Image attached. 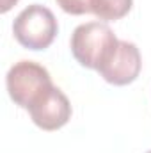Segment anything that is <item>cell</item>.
I'll use <instances>...</instances> for the list:
<instances>
[{
	"instance_id": "obj_1",
	"label": "cell",
	"mask_w": 151,
	"mask_h": 153,
	"mask_svg": "<svg viewBox=\"0 0 151 153\" xmlns=\"http://www.w3.org/2000/svg\"><path fill=\"white\" fill-rule=\"evenodd\" d=\"M119 39L112 29L101 22H89L78 25L71 34V53L80 66L89 70H100L112 55Z\"/></svg>"
},
{
	"instance_id": "obj_2",
	"label": "cell",
	"mask_w": 151,
	"mask_h": 153,
	"mask_svg": "<svg viewBox=\"0 0 151 153\" xmlns=\"http://www.w3.org/2000/svg\"><path fill=\"white\" fill-rule=\"evenodd\" d=\"M5 85L11 100L18 107L29 111L53 87V82L48 70L41 64L34 61H20L7 71Z\"/></svg>"
},
{
	"instance_id": "obj_3",
	"label": "cell",
	"mask_w": 151,
	"mask_h": 153,
	"mask_svg": "<svg viewBox=\"0 0 151 153\" xmlns=\"http://www.w3.org/2000/svg\"><path fill=\"white\" fill-rule=\"evenodd\" d=\"M59 25L53 13L39 4L25 7L13 22V34L16 41L29 50H44L57 36Z\"/></svg>"
},
{
	"instance_id": "obj_4",
	"label": "cell",
	"mask_w": 151,
	"mask_h": 153,
	"mask_svg": "<svg viewBox=\"0 0 151 153\" xmlns=\"http://www.w3.org/2000/svg\"><path fill=\"white\" fill-rule=\"evenodd\" d=\"M141 68H142V59L137 45L119 39L112 55L98 70V73L103 76L105 82L112 85H128L139 76Z\"/></svg>"
},
{
	"instance_id": "obj_5",
	"label": "cell",
	"mask_w": 151,
	"mask_h": 153,
	"mask_svg": "<svg viewBox=\"0 0 151 153\" xmlns=\"http://www.w3.org/2000/svg\"><path fill=\"white\" fill-rule=\"evenodd\" d=\"M29 114L36 126L46 132H53V130L62 128L70 121L71 103L68 96L59 87L53 85L34 107L29 109Z\"/></svg>"
},
{
	"instance_id": "obj_6",
	"label": "cell",
	"mask_w": 151,
	"mask_h": 153,
	"mask_svg": "<svg viewBox=\"0 0 151 153\" xmlns=\"http://www.w3.org/2000/svg\"><path fill=\"white\" fill-rule=\"evenodd\" d=\"M133 0H100L94 16L103 22H115L132 11Z\"/></svg>"
},
{
	"instance_id": "obj_7",
	"label": "cell",
	"mask_w": 151,
	"mask_h": 153,
	"mask_svg": "<svg viewBox=\"0 0 151 153\" xmlns=\"http://www.w3.org/2000/svg\"><path fill=\"white\" fill-rule=\"evenodd\" d=\"M61 9L68 14H94L100 0H57Z\"/></svg>"
},
{
	"instance_id": "obj_8",
	"label": "cell",
	"mask_w": 151,
	"mask_h": 153,
	"mask_svg": "<svg viewBox=\"0 0 151 153\" xmlns=\"http://www.w3.org/2000/svg\"><path fill=\"white\" fill-rule=\"evenodd\" d=\"M16 2H18V0H2V7H0V11H2V13H7Z\"/></svg>"
},
{
	"instance_id": "obj_9",
	"label": "cell",
	"mask_w": 151,
	"mask_h": 153,
	"mask_svg": "<svg viewBox=\"0 0 151 153\" xmlns=\"http://www.w3.org/2000/svg\"><path fill=\"white\" fill-rule=\"evenodd\" d=\"M146 153H151V150H150V152H146Z\"/></svg>"
}]
</instances>
